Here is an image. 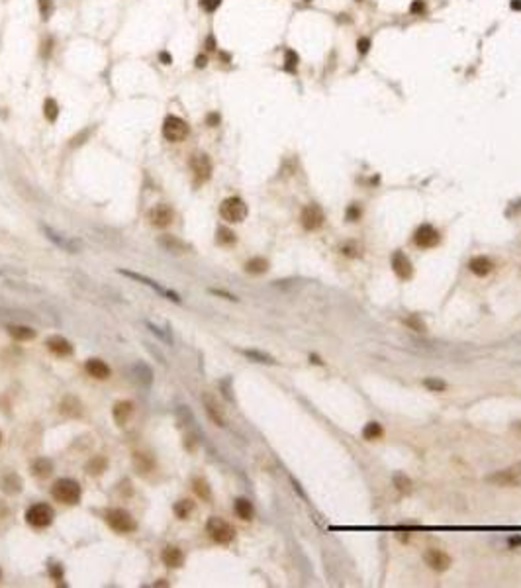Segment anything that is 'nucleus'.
I'll list each match as a JSON object with an SVG mask.
<instances>
[{
	"label": "nucleus",
	"instance_id": "nucleus-1",
	"mask_svg": "<svg viewBox=\"0 0 521 588\" xmlns=\"http://www.w3.org/2000/svg\"><path fill=\"white\" fill-rule=\"evenodd\" d=\"M51 494L57 502L73 506V504H78V500H80V484L73 478H59L51 489Z\"/></svg>",
	"mask_w": 521,
	"mask_h": 588
},
{
	"label": "nucleus",
	"instance_id": "nucleus-2",
	"mask_svg": "<svg viewBox=\"0 0 521 588\" xmlns=\"http://www.w3.org/2000/svg\"><path fill=\"white\" fill-rule=\"evenodd\" d=\"M247 204L239 196H232V198H225L220 206V216H222L225 222L230 224H239L243 222L247 218Z\"/></svg>",
	"mask_w": 521,
	"mask_h": 588
},
{
	"label": "nucleus",
	"instance_id": "nucleus-3",
	"mask_svg": "<svg viewBox=\"0 0 521 588\" xmlns=\"http://www.w3.org/2000/svg\"><path fill=\"white\" fill-rule=\"evenodd\" d=\"M106 523L118 533H132L137 528L132 514L123 508H112V510L106 512Z\"/></svg>",
	"mask_w": 521,
	"mask_h": 588
},
{
	"label": "nucleus",
	"instance_id": "nucleus-4",
	"mask_svg": "<svg viewBox=\"0 0 521 588\" xmlns=\"http://www.w3.org/2000/svg\"><path fill=\"white\" fill-rule=\"evenodd\" d=\"M206 530H208L210 537L216 543L225 545V543H230V541H233V537H235V530H233L232 523H227L225 520L218 518V516H212L210 520H208Z\"/></svg>",
	"mask_w": 521,
	"mask_h": 588
},
{
	"label": "nucleus",
	"instance_id": "nucleus-5",
	"mask_svg": "<svg viewBox=\"0 0 521 588\" xmlns=\"http://www.w3.org/2000/svg\"><path fill=\"white\" fill-rule=\"evenodd\" d=\"M189 132V124L184 122L182 118H178V116H166L165 122H163V135H165L166 141L178 144V141L186 139Z\"/></svg>",
	"mask_w": 521,
	"mask_h": 588
},
{
	"label": "nucleus",
	"instance_id": "nucleus-6",
	"mask_svg": "<svg viewBox=\"0 0 521 588\" xmlns=\"http://www.w3.org/2000/svg\"><path fill=\"white\" fill-rule=\"evenodd\" d=\"M53 518H55L53 508L47 504H33L32 508H28V512H26V522L33 528H47L53 522Z\"/></svg>",
	"mask_w": 521,
	"mask_h": 588
},
{
	"label": "nucleus",
	"instance_id": "nucleus-7",
	"mask_svg": "<svg viewBox=\"0 0 521 588\" xmlns=\"http://www.w3.org/2000/svg\"><path fill=\"white\" fill-rule=\"evenodd\" d=\"M441 241V233L433 228L431 224H422L413 233V244L422 249H429Z\"/></svg>",
	"mask_w": 521,
	"mask_h": 588
},
{
	"label": "nucleus",
	"instance_id": "nucleus-8",
	"mask_svg": "<svg viewBox=\"0 0 521 588\" xmlns=\"http://www.w3.org/2000/svg\"><path fill=\"white\" fill-rule=\"evenodd\" d=\"M120 273H122V275H126V277H130V278H133V280H137V282H141V285H145V287H149V289H153L155 290V292H159V294H161V296H165V298H169V300H173V302H180V296H178L177 292H173V290H169V289H165V287H161V285H159V282H157V280H153V278H149V277H145V275H141V273H133V271H120Z\"/></svg>",
	"mask_w": 521,
	"mask_h": 588
},
{
	"label": "nucleus",
	"instance_id": "nucleus-9",
	"mask_svg": "<svg viewBox=\"0 0 521 588\" xmlns=\"http://www.w3.org/2000/svg\"><path fill=\"white\" fill-rule=\"evenodd\" d=\"M300 222H302V226H304L306 230L314 232V230H320L323 226L325 214H323V210L318 204H308V206L302 210V214H300Z\"/></svg>",
	"mask_w": 521,
	"mask_h": 588
},
{
	"label": "nucleus",
	"instance_id": "nucleus-10",
	"mask_svg": "<svg viewBox=\"0 0 521 588\" xmlns=\"http://www.w3.org/2000/svg\"><path fill=\"white\" fill-rule=\"evenodd\" d=\"M173 220H175V212L166 204H157L155 208H151V212H149V222L155 228H169Z\"/></svg>",
	"mask_w": 521,
	"mask_h": 588
},
{
	"label": "nucleus",
	"instance_id": "nucleus-11",
	"mask_svg": "<svg viewBox=\"0 0 521 588\" xmlns=\"http://www.w3.org/2000/svg\"><path fill=\"white\" fill-rule=\"evenodd\" d=\"M392 269H394L396 277H400L402 280H410L413 277V265L404 251H396L392 255Z\"/></svg>",
	"mask_w": 521,
	"mask_h": 588
},
{
	"label": "nucleus",
	"instance_id": "nucleus-12",
	"mask_svg": "<svg viewBox=\"0 0 521 588\" xmlns=\"http://www.w3.org/2000/svg\"><path fill=\"white\" fill-rule=\"evenodd\" d=\"M423 561H425V565L431 566L433 571H437V573H443V571H447V569L451 566V557L447 555V553H443V551H439V549L425 551Z\"/></svg>",
	"mask_w": 521,
	"mask_h": 588
},
{
	"label": "nucleus",
	"instance_id": "nucleus-13",
	"mask_svg": "<svg viewBox=\"0 0 521 588\" xmlns=\"http://www.w3.org/2000/svg\"><path fill=\"white\" fill-rule=\"evenodd\" d=\"M488 482L498 484V486H515L521 480V471L519 469H508V471H498L496 475L486 477Z\"/></svg>",
	"mask_w": 521,
	"mask_h": 588
},
{
	"label": "nucleus",
	"instance_id": "nucleus-14",
	"mask_svg": "<svg viewBox=\"0 0 521 588\" xmlns=\"http://www.w3.org/2000/svg\"><path fill=\"white\" fill-rule=\"evenodd\" d=\"M192 171H194V177H196V180L198 183H206L208 178L212 177V161L208 155H204V153H200V155H194V159H192Z\"/></svg>",
	"mask_w": 521,
	"mask_h": 588
},
{
	"label": "nucleus",
	"instance_id": "nucleus-15",
	"mask_svg": "<svg viewBox=\"0 0 521 588\" xmlns=\"http://www.w3.org/2000/svg\"><path fill=\"white\" fill-rule=\"evenodd\" d=\"M41 230H44V233L47 235V239H51L57 247H61V249H65V251H71V253H75V251L78 249V244L71 241V239H67L63 233H57L53 228H49V226H41Z\"/></svg>",
	"mask_w": 521,
	"mask_h": 588
},
{
	"label": "nucleus",
	"instance_id": "nucleus-16",
	"mask_svg": "<svg viewBox=\"0 0 521 588\" xmlns=\"http://www.w3.org/2000/svg\"><path fill=\"white\" fill-rule=\"evenodd\" d=\"M47 349L59 357H69L71 353H73V345H71V341L65 339V337H61V335H51V337L47 339Z\"/></svg>",
	"mask_w": 521,
	"mask_h": 588
},
{
	"label": "nucleus",
	"instance_id": "nucleus-17",
	"mask_svg": "<svg viewBox=\"0 0 521 588\" xmlns=\"http://www.w3.org/2000/svg\"><path fill=\"white\" fill-rule=\"evenodd\" d=\"M85 369H87V373H89L90 377L98 378V380H106V378H110L112 375L110 367L106 365L102 359H89Z\"/></svg>",
	"mask_w": 521,
	"mask_h": 588
},
{
	"label": "nucleus",
	"instance_id": "nucleus-18",
	"mask_svg": "<svg viewBox=\"0 0 521 588\" xmlns=\"http://www.w3.org/2000/svg\"><path fill=\"white\" fill-rule=\"evenodd\" d=\"M157 241H159V245H161L165 251H173V253H184V251L190 249V245H186L182 239H178L177 235H171V233L161 235Z\"/></svg>",
	"mask_w": 521,
	"mask_h": 588
},
{
	"label": "nucleus",
	"instance_id": "nucleus-19",
	"mask_svg": "<svg viewBox=\"0 0 521 588\" xmlns=\"http://www.w3.org/2000/svg\"><path fill=\"white\" fill-rule=\"evenodd\" d=\"M202 402H204V406H206V414L210 416L212 422L216 423V425H220V428H223V425H225V418H223L222 410H220V404L212 398L210 394H204V396H202Z\"/></svg>",
	"mask_w": 521,
	"mask_h": 588
},
{
	"label": "nucleus",
	"instance_id": "nucleus-20",
	"mask_svg": "<svg viewBox=\"0 0 521 588\" xmlns=\"http://www.w3.org/2000/svg\"><path fill=\"white\" fill-rule=\"evenodd\" d=\"M161 559H163V563H165L166 566L177 569V566H180L182 563H184V553H182L178 547H175V545H169V547L163 549Z\"/></svg>",
	"mask_w": 521,
	"mask_h": 588
},
{
	"label": "nucleus",
	"instance_id": "nucleus-21",
	"mask_svg": "<svg viewBox=\"0 0 521 588\" xmlns=\"http://www.w3.org/2000/svg\"><path fill=\"white\" fill-rule=\"evenodd\" d=\"M468 269H470V273H474L476 277H486V275H490V271L494 269V263L490 261L488 257L478 255V257H472V259H470Z\"/></svg>",
	"mask_w": 521,
	"mask_h": 588
},
{
	"label": "nucleus",
	"instance_id": "nucleus-22",
	"mask_svg": "<svg viewBox=\"0 0 521 588\" xmlns=\"http://www.w3.org/2000/svg\"><path fill=\"white\" fill-rule=\"evenodd\" d=\"M132 412H133V404H132V402H130V400H122V402H118V404L114 406L112 414H114V420H116V423H118V425H123V423L130 420Z\"/></svg>",
	"mask_w": 521,
	"mask_h": 588
},
{
	"label": "nucleus",
	"instance_id": "nucleus-23",
	"mask_svg": "<svg viewBox=\"0 0 521 588\" xmlns=\"http://www.w3.org/2000/svg\"><path fill=\"white\" fill-rule=\"evenodd\" d=\"M233 510H235V514L241 518V520H251L253 518V514H255V510H253V504L249 502L247 498H237L235 500V504H233Z\"/></svg>",
	"mask_w": 521,
	"mask_h": 588
},
{
	"label": "nucleus",
	"instance_id": "nucleus-24",
	"mask_svg": "<svg viewBox=\"0 0 521 588\" xmlns=\"http://www.w3.org/2000/svg\"><path fill=\"white\" fill-rule=\"evenodd\" d=\"M8 333L18 341H30L35 337V330L28 328V326H8Z\"/></svg>",
	"mask_w": 521,
	"mask_h": 588
},
{
	"label": "nucleus",
	"instance_id": "nucleus-25",
	"mask_svg": "<svg viewBox=\"0 0 521 588\" xmlns=\"http://www.w3.org/2000/svg\"><path fill=\"white\" fill-rule=\"evenodd\" d=\"M266 269H268V261L265 257H253L245 263V271L249 275H263V273H266Z\"/></svg>",
	"mask_w": 521,
	"mask_h": 588
},
{
	"label": "nucleus",
	"instance_id": "nucleus-26",
	"mask_svg": "<svg viewBox=\"0 0 521 588\" xmlns=\"http://www.w3.org/2000/svg\"><path fill=\"white\" fill-rule=\"evenodd\" d=\"M2 484V490L8 492V494H14V492H20L22 490V480L18 475H6V477L0 480Z\"/></svg>",
	"mask_w": 521,
	"mask_h": 588
},
{
	"label": "nucleus",
	"instance_id": "nucleus-27",
	"mask_svg": "<svg viewBox=\"0 0 521 588\" xmlns=\"http://www.w3.org/2000/svg\"><path fill=\"white\" fill-rule=\"evenodd\" d=\"M192 486H194V492H196V494H198V496L204 500V502H210V500H212V490H210V484L206 482V478L196 477L194 480H192Z\"/></svg>",
	"mask_w": 521,
	"mask_h": 588
},
{
	"label": "nucleus",
	"instance_id": "nucleus-28",
	"mask_svg": "<svg viewBox=\"0 0 521 588\" xmlns=\"http://www.w3.org/2000/svg\"><path fill=\"white\" fill-rule=\"evenodd\" d=\"M382 425L378 422H370L365 425V430H363V437L365 439H368V441H377V439H380L382 437Z\"/></svg>",
	"mask_w": 521,
	"mask_h": 588
},
{
	"label": "nucleus",
	"instance_id": "nucleus-29",
	"mask_svg": "<svg viewBox=\"0 0 521 588\" xmlns=\"http://www.w3.org/2000/svg\"><path fill=\"white\" fill-rule=\"evenodd\" d=\"M173 510H175V514H177V518L186 520V518H190V514L194 512V504H192L190 500H178Z\"/></svg>",
	"mask_w": 521,
	"mask_h": 588
},
{
	"label": "nucleus",
	"instance_id": "nucleus-30",
	"mask_svg": "<svg viewBox=\"0 0 521 588\" xmlns=\"http://www.w3.org/2000/svg\"><path fill=\"white\" fill-rule=\"evenodd\" d=\"M235 233L232 232V230H227V228H218V232H216V244L218 245H233L235 244Z\"/></svg>",
	"mask_w": 521,
	"mask_h": 588
},
{
	"label": "nucleus",
	"instance_id": "nucleus-31",
	"mask_svg": "<svg viewBox=\"0 0 521 588\" xmlns=\"http://www.w3.org/2000/svg\"><path fill=\"white\" fill-rule=\"evenodd\" d=\"M44 116L49 120V122H55L57 116H59V106L53 98H47L44 102Z\"/></svg>",
	"mask_w": 521,
	"mask_h": 588
},
{
	"label": "nucleus",
	"instance_id": "nucleus-32",
	"mask_svg": "<svg viewBox=\"0 0 521 588\" xmlns=\"http://www.w3.org/2000/svg\"><path fill=\"white\" fill-rule=\"evenodd\" d=\"M51 471H53V465H51L49 459H37V461L33 463V473H35L37 477H47Z\"/></svg>",
	"mask_w": 521,
	"mask_h": 588
},
{
	"label": "nucleus",
	"instance_id": "nucleus-33",
	"mask_svg": "<svg viewBox=\"0 0 521 588\" xmlns=\"http://www.w3.org/2000/svg\"><path fill=\"white\" fill-rule=\"evenodd\" d=\"M394 484L402 494H410L411 492V480L406 475H396L394 477Z\"/></svg>",
	"mask_w": 521,
	"mask_h": 588
},
{
	"label": "nucleus",
	"instance_id": "nucleus-34",
	"mask_svg": "<svg viewBox=\"0 0 521 588\" xmlns=\"http://www.w3.org/2000/svg\"><path fill=\"white\" fill-rule=\"evenodd\" d=\"M243 355H247L249 359H255L257 363H266V365L275 363V359H273L270 355H266V353H261V351H253V349H245Z\"/></svg>",
	"mask_w": 521,
	"mask_h": 588
},
{
	"label": "nucleus",
	"instance_id": "nucleus-35",
	"mask_svg": "<svg viewBox=\"0 0 521 588\" xmlns=\"http://www.w3.org/2000/svg\"><path fill=\"white\" fill-rule=\"evenodd\" d=\"M87 469H89L90 475H100V473L106 469V461H104V457H94V459L89 463Z\"/></svg>",
	"mask_w": 521,
	"mask_h": 588
},
{
	"label": "nucleus",
	"instance_id": "nucleus-36",
	"mask_svg": "<svg viewBox=\"0 0 521 588\" xmlns=\"http://www.w3.org/2000/svg\"><path fill=\"white\" fill-rule=\"evenodd\" d=\"M423 387L429 389L431 392H443V390L447 389V384H445L443 380H439V378H425V380H423Z\"/></svg>",
	"mask_w": 521,
	"mask_h": 588
},
{
	"label": "nucleus",
	"instance_id": "nucleus-37",
	"mask_svg": "<svg viewBox=\"0 0 521 588\" xmlns=\"http://www.w3.org/2000/svg\"><path fill=\"white\" fill-rule=\"evenodd\" d=\"M404 323L408 326V328H411L413 332H425V323H423V320L420 318V316H410V318H406L404 320Z\"/></svg>",
	"mask_w": 521,
	"mask_h": 588
},
{
	"label": "nucleus",
	"instance_id": "nucleus-38",
	"mask_svg": "<svg viewBox=\"0 0 521 588\" xmlns=\"http://www.w3.org/2000/svg\"><path fill=\"white\" fill-rule=\"evenodd\" d=\"M296 67H298V55H296L292 49H288V51H286V57H284V69H286L288 73H294Z\"/></svg>",
	"mask_w": 521,
	"mask_h": 588
},
{
	"label": "nucleus",
	"instance_id": "nucleus-39",
	"mask_svg": "<svg viewBox=\"0 0 521 588\" xmlns=\"http://www.w3.org/2000/svg\"><path fill=\"white\" fill-rule=\"evenodd\" d=\"M37 2H39L41 18H44V20H49L51 14H53V2H51V0H37Z\"/></svg>",
	"mask_w": 521,
	"mask_h": 588
},
{
	"label": "nucleus",
	"instance_id": "nucleus-40",
	"mask_svg": "<svg viewBox=\"0 0 521 588\" xmlns=\"http://www.w3.org/2000/svg\"><path fill=\"white\" fill-rule=\"evenodd\" d=\"M220 4H222V0H200V6H202L206 12L218 10V8H220Z\"/></svg>",
	"mask_w": 521,
	"mask_h": 588
},
{
	"label": "nucleus",
	"instance_id": "nucleus-41",
	"mask_svg": "<svg viewBox=\"0 0 521 588\" xmlns=\"http://www.w3.org/2000/svg\"><path fill=\"white\" fill-rule=\"evenodd\" d=\"M359 218H361V208H359L357 204H351L349 210H347V220H349V222H357Z\"/></svg>",
	"mask_w": 521,
	"mask_h": 588
},
{
	"label": "nucleus",
	"instance_id": "nucleus-42",
	"mask_svg": "<svg viewBox=\"0 0 521 588\" xmlns=\"http://www.w3.org/2000/svg\"><path fill=\"white\" fill-rule=\"evenodd\" d=\"M341 251H343V255H347V257L359 255V247H357L355 244H345L343 247H341Z\"/></svg>",
	"mask_w": 521,
	"mask_h": 588
},
{
	"label": "nucleus",
	"instance_id": "nucleus-43",
	"mask_svg": "<svg viewBox=\"0 0 521 588\" xmlns=\"http://www.w3.org/2000/svg\"><path fill=\"white\" fill-rule=\"evenodd\" d=\"M368 45H370L368 39H361V42H359V53H366V51H368Z\"/></svg>",
	"mask_w": 521,
	"mask_h": 588
},
{
	"label": "nucleus",
	"instance_id": "nucleus-44",
	"mask_svg": "<svg viewBox=\"0 0 521 588\" xmlns=\"http://www.w3.org/2000/svg\"><path fill=\"white\" fill-rule=\"evenodd\" d=\"M218 122H220V116H218V114H210V116H208V126L214 128V126H218Z\"/></svg>",
	"mask_w": 521,
	"mask_h": 588
},
{
	"label": "nucleus",
	"instance_id": "nucleus-45",
	"mask_svg": "<svg viewBox=\"0 0 521 588\" xmlns=\"http://www.w3.org/2000/svg\"><path fill=\"white\" fill-rule=\"evenodd\" d=\"M161 61H163V63H165V65H171V63H173V57L169 55V53H165V51H163V53H161Z\"/></svg>",
	"mask_w": 521,
	"mask_h": 588
},
{
	"label": "nucleus",
	"instance_id": "nucleus-46",
	"mask_svg": "<svg viewBox=\"0 0 521 588\" xmlns=\"http://www.w3.org/2000/svg\"><path fill=\"white\" fill-rule=\"evenodd\" d=\"M212 292H214V294H220V296H225L227 300H237L233 294H227V292H222V290H212Z\"/></svg>",
	"mask_w": 521,
	"mask_h": 588
},
{
	"label": "nucleus",
	"instance_id": "nucleus-47",
	"mask_svg": "<svg viewBox=\"0 0 521 588\" xmlns=\"http://www.w3.org/2000/svg\"><path fill=\"white\" fill-rule=\"evenodd\" d=\"M423 10V4L422 0H418V2H413V6H411V12H422Z\"/></svg>",
	"mask_w": 521,
	"mask_h": 588
},
{
	"label": "nucleus",
	"instance_id": "nucleus-48",
	"mask_svg": "<svg viewBox=\"0 0 521 588\" xmlns=\"http://www.w3.org/2000/svg\"><path fill=\"white\" fill-rule=\"evenodd\" d=\"M196 67H206V57L204 55H200V57H196Z\"/></svg>",
	"mask_w": 521,
	"mask_h": 588
},
{
	"label": "nucleus",
	"instance_id": "nucleus-49",
	"mask_svg": "<svg viewBox=\"0 0 521 588\" xmlns=\"http://www.w3.org/2000/svg\"><path fill=\"white\" fill-rule=\"evenodd\" d=\"M206 45H208V49H210V51H214V49H216V45H214V37H208V39H206Z\"/></svg>",
	"mask_w": 521,
	"mask_h": 588
},
{
	"label": "nucleus",
	"instance_id": "nucleus-50",
	"mask_svg": "<svg viewBox=\"0 0 521 588\" xmlns=\"http://www.w3.org/2000/svg\"><path fill=\"white\" fill-rule=\"evenodd\" d=\"M510 543H511V545H521V537H511Z\"/></svg>",
	"mask_w": 521,
	"mask_h": 588
},
{
	"label": "nucleus",
	"instance_id": "nucleus-51",
	"mask_svg": "<svg viewBox=\"0 0 521 588\" xmlns=\"http://www.w3.org/2000/svg\"><path fill=\"white\" fill-rule=\"evenodd\" d=\"M0 443H2V433H0Z\"/></svg>",
	"mask_w": 521,
	"mask_h": 588
}]
</instances>
